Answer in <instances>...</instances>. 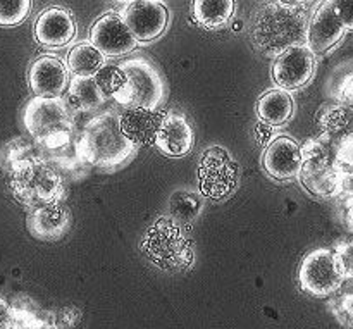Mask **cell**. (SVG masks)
Here are the masks:
<instances>
[{"instance_id": "f546056e", "label": "cell", "mask_w": 353, "mask_h": 329, "mask_svg": "<svg viewBox=\"0 0 353 329\" xmlns=\"http://www.w3.org/2000/svg\"><path fill=\"white\" fill-rule=\"evenodd\" d=\"M331 309H333V314L343 326L350 329L353 328V292L345 293L340 299L331 302Z\"/></svg>"}, {"instance_id": "52a82bcc", "label": "cell", "mask_w": 353, "mask_h": 329, "mask_svg": "<svg viewBox=\"0 0 353 329\" xmlns=\"http://www.w3.org/2000/svg\"><path fill=\"white\" fill-rule=\"evenodd\" d=\"M196 178L200 195L210 200H224L236 190L240 169L233 155L216 145L200 155Z\"/></svg>"}, {"instance_id": "4dcf8cb0", "label": "cell", "mask_w": 353, "mask_h": 329, "mask_svg": "<svg viewBox=\"0 0 353 329\" xmlns=\"http://www.w3.org/2000/svg\"><path fill=\"white\" fill-rule=\"evenodd\" d=\"M331 3L345 30L353 31V0H331Z\"/></svg>"}, {"instance_id": "d590c367", "label": "cell", "mask_w": 353, "mask_h": 329, "mask_svg": "<svg viewBox=\"0 0 353 329\" xmlns=\"http://www.w3.org/2000/svg\"><path fill=\"white\" fill-rule=\"evenodd\" d=\"M352 329H353V328H352Z\"/></svg>"}, {"instance_id": "d4e9b609", "label": "cell", "mask_w": 353, "mask_h": 329, "mask_svg": "<svg viewBox=\"0 0 353 329\" xmlns=\"http://www.w3.org/2000/svg\"><path fill=\"white\" fill-rule=\"evenodd\" d=\"M168 207V216H171L178 223L190 224L200 216V212L203 209V202L199 193L190 192V190H178V192H174L171 195Z\"/></svg>"}, {"instance_id": "ba28073f", "label": "cell", "mask_w": 353, "mask_h": 329, "mask_svg": "<svg viewBox=\"0 0 353 329\" xmlns=\"http://www.w3.org/2000/svg\"><path fill=\"white\" fill-rule=\"evenodd\" d=\"M299 281L303 292L314 297H330L336 293L345 283L338 271L331 248H316L302 261L299 269Z\"/></svg>"}, {"instance_id": "44dd1931", "label": "cell", "mask_w": 353, "mask_h": 329, "mask_svg": "<svg viewBox=\"0 0 353 329\" xmlns=\"http://www.w3.org/2000/svg\"><path fill=\"white\" fill-rule=\"evenodd\" d=\"M317 123L324 140L334 145L338 140L353 133V109L340 102L326 106L321 110Z\"/></svg>"}, {"instance_id": "4fadbf2b", "label": "cell", "mask_w": 353, "mask_h": 329, "mask_svg": "<svg viewBox=\"0 0 353 329\" xmlns=\"http://www.w3.org/2000/svg\"><path fill=\"white\" fill-rule=\"evenodd\" d=\"M264 169L271 178L279 181L299 178L302 169V150L293 138L279 134L269 141L264 152Z\"/></svg>"}, {"instance_id": "2e32d148", "label": "cell", "mask_w": 353, "mask_h": 329, "mask_svg": "<svg viewBox=\"0 0 353 329\" xmlns=\"http://www.w3.org/2000/svg\"><path fill=\"white\" fill-rule=\"evenodd\" d=\"M76 24L71 12L61 7H50L38 16L34 38L45 47H64L74 38Z\"/></svg>"}, {"instance_id": "9a60e30c", "label": "cell", "mask_w": 353, "mask_h": 329, "mask_svg": "<svg viewBox=\"0 0 353 329\" xmlns=\"http://www.w3.org/2000/svg\"><path fill=\"white\" fill-rule=\"evenodd\" d=\"M195 134L192 124L179 114L162 116L154 145L168 157H183L193 148Z\"/></svg>"}, {"instance_id": "e0dca14e", "label": "cell", "mask_w": 353, "mask_h": 329, "mask_svg": "<svg viewBox=\"0 0 353 329\" xmlns=\"http://www.w3.org/2000/svg\"><path fill=\"white\" fill-rule=\"evenodd\" d=\"M71 223L68 207L62 206V202L43 203L40 207L31 209L28 217V228L31 235L40 240H59L65 235Z\"/></svg>"}, {"instance_id": "f1b7e54d", "label": "cell", "mask_w": 353, "mask_h": 329, "mask_svg": "<svg viewBox=\"0 0 353 329\" xmlns=\"http://www.w3.org/2000/svg\"><path fill=\"white\" fill-rule=\"evenodd\" d=\"M333 254L341 276L345 279H353V240L336 245Z\"/></svg>"}, {"instance_id": "603a6c76", "label": "cell", "mask_w": 353, "mask_h": 329, "mask_svg": "<svg viewBox=\"0 0 353 329\" xmlns=\"http://www.w3.org/2000/svg\"><path fill=\"white\" fill-rule=\"evenodd\" d=\"M234 14V0H193V17L207 30L226 26Z\"/></svg>"}, {"instance_id": "277c9868", "label": "cell", "mask_w": 353, "mask_h": 329, "mask_svg": "<svg viewBox=\"0 0 353 329\" xmlns=\"http://www.w3.org/2000/svg\"><path fill=\"white\" fill-rule=\"evenodd\" d=\"M76 143L79 157L99 168L126 164L138 150L121 131L119 114L116 112H103L93 117Z\"/></svg>"}, {"instance_id": "5b68a950", "label": "cell", "mask_w": 353, "mask_h": 329, "mask_svg": "<svg viewBox=\"0 0 353 329\" xmlns=\"http://www.w3.org/2000/svg\"><path fill=\"white\" fill-rule=\"evenodd\" d=\"M123 72L121 88L114 100L124 107H143L157 110L165 100V85L159 69L143 57L128 59L119 64Z\"/></svg>"}, {"instance_id": "8fae6325", "label": "cell", "mask_w": 353, "mask_h": 329, "mask_svg": "<svg viewBox=\"0 0 353 329\" xmlns=\"http://www.w3.org/2000/svg\"><path fill=\"white\" fill-rule=\"evenodd\" d=\"M90 41L110 59L130 54L138 45L121 14H105L97 19L90 30Z\"/></svg>"}, {"instance_id": "5bb4252c", "label": "cell", "mask_w": 353, "mask_h": 329, "mask_svg": "<svg viewBox=\"0 0 353 329\" xmlns=\"http://www.w3.org/2000/svg\"><path fill=\"white\" fill-rule=\"evenodd\" d=\"M28 81L37 97H61L68 90L69 72L59 57L41 55L31 64Z\"/></svg>"}, {"instance_id": "9c48e42d", "label": "cell", "mask_w": 353, "mask_h": 329, "mask_svg": "<svg viewBox=\"0 0 353 329\" xmlns=\"http://www.w3.org/2000/svg\"><path fill=\"white\" fill-rule=\"evenodd\" d=\"M316 72V55L305 43L293 45L274 57L272 78L283 90H299L312 79Z\"/></svg>"}, {"instance_id": "7a4b0ae2", "label": "cell", "mask_w": 353, "mask_h": 329, "mask_svg": "<svg viewBox=\"0 0 353 329\" xmlns=\"http://www.w3.org/2000/svg\"><path fill=\"white\" fill-rule=\"evenodd\" d=\"M141 252L162 271H186L195 262V241L190 224L178 223L171 216L157 217L145 231Z\"/></svg>"}, {"instance_id": "1f68e13d", "label": "cell", "mask_w": 353, "mask_h": 329, "mask_svg": "<svg viewBox=\"0 0 353 329\" xmlns=\"http://www.w3.org/2000/svg\"><path fill=\"white\" fill-rule=\"evenodd\" d=\"M336 99L338 102L343 103V106L353 109V71L343 76L340 83L336 86Z\"/></svg>"}, {"instance_id": "836d02e7", "label": "cell", "mask_w": 353, "mask_h": 329, "mask_svg": "<svg viewBox=\"0 0 353 329\" xmlns=\"http://www.w3.org/2000/svg\"><path fill=\"white\" fill-rule=\"evenodd\" d=\"M281 3H285V6H296L299 7L300 3H305L307 0H279Z\"/></svg>"}, {"instance_id": "ffe728a7", "label": "cell", "mask_w": 353, "mask_h": 329, "mask_svg": "<svg viewBox=\"0 0 353 329\" xmlns=\"http://www.w3.org/2000/svg\"><path fill=\"white\" fill-rule=\"evenodd\" d=\"M293 97L288 90L274 88L265 92L257 102V116L268 126H283L293 116Z\"/></svg>"}, {"instance_id": "83f0119b", "label": "cell", "mask_w": 353, "mask_h": 329, "mask_svg": "<svg viewBox=\"0 0 353 329\" xmlns=\"http://www.w3.org/2000/svg\"><path fill=\"white\" fill-rule=\"evenodd\" d=\"M93 78H95V81L99 83L102 92L105 93V97L107 95L112 97L114 93L121 88V83H123V72H121L119 64L117 66L103 64L102 69H100Z\"/></svg>"}, {"instance_id": "3957f363", "label": "cell", "mask_w": 353, "mask_h": 329, "mask_svg": "<svg viewBox=\"0 0 353 329\" xmlns=\"http://www.w3.org/2000/svg\"><path fill=\"white\" fill-rule=\"evenodd\" d=\"M9 186L17 202L34 209L43 203L62 202L65 195L64 181L50 162L40 157L16 159L7 166Z\"/></svg>"}, {"instance_id": "6da1fadb", "label": "cell", "mask_w": 353, "mask_h": 329, "mask_svg": "<svg viewBox=\"0 0 353 329\" xmlns=\"http://www.w3.org/2000/svg\"><path fill=\"white\" fill-rule=\"evenodd\" d=\"M307 17L300 7L268 3L255 12L250 37L255 48L268 57H276L286 48L305 41Z\"/></svg>"}, {"instance_id": "d6986e66", "label": "cell", "mask_w": 353, "mask_h": 329, "mask_svg": "<svg viewBox=\"0 0 353 329\" xmlns=\"http://www.w3.org/2000/svg\"><path fill=\"white\" fill-rule=\"evenodd\" d=\"M299 178L303 188L317 199H334L345 192V178L333 164L302 168Z\"/></svg>"}, {"instance_id": "d6a6232c", "label": "cell", "mask_w": 353, "mask_h": 329, "mask_svg": "<svg viewBox=\"0 0 353 329\" xmlns=\"http://www.w3.org/2000/svg\"><path fill=\"white\" fill-rule=\"evenodd\" d=\"M12 319V307L6 302V300L0 299V328L6 323Z\"/></svg>"}, {"instance_id": "8992f818", "label": "cell", "mask_w": 353, "mask_h": 329, "mask_svg": "<svg viewBox=\"0 0 353 329\" xmlns=\"http://www.w3.org/2000/svg\"><path fill=\"white\" fill-rule=\"evenodd\" d=\"M23 121L40 147L72 134V117L62 97H33L24 107Z\"/></svg>"}, {"instance_id": "7c38bea8", "label": "cell", "mask_w": 353, "mask_h": 329, "mask_svg": "<svg viewBox=\"0 0 353 329\" xmlns=\"http://www.w3.org/2000/svg\"><path fill=\"white\" fill-rule=\"evenodd\" d=\"M345 26L340 17L334 12L331 0L321 3L319 9L314 12L312 19L307 24L305 45L314 55H321L330 52L334 45L341 41L345 34Z\"/></svg>"}, {"instance_id": "7402d4cb", "label": "cell", "mask_w": 353, "mask_h": 329, "mask_svg": "<svg viewBox=\"0 0 353 329\" xmlns=\"http://www.w3.org/2000/svg\"><path fill=\"white\" fill-rule=\"evenodd\" d=\"M105 93L93 76H74L68 85V100L76 110L90 112L97 110L105 102Z\"/></svg>"}, {"instance_id": "ac0fdd59", "label": "cell", "mask_w": 353, "mask_h": 329, "mask_svg": "<svg viewBox=\"0 0 353 329\" xmlns=\"http://www.w3.org/2000/svg\"><path fill=\"white\" fill-rule=\"evenodd\" d=\"M161 121L162 116L157 110L143 107H126V110L119 114L121 131L137 148L154 145Z\"/></svg>"}, {"instance_id": "cb8c5ba5", "label": "cell", "mask_w": 353, "mask_h": 329, "mask_svg": "<svg viewBox=\"0 0 353 329\" xmlns=\"http://www.w3.org/2000/svg\"><path fill=\"white\" fill-rule=\"evenodd\" d=\"M103 64L105 55L92 41L78 43L68 55V69L74 76H95Z\"/></svg>"}, {"instance_id": "484cf974", "label": "cell", "mask_w": 353, "mask_h": 329, "mask_svg": "<svg viewBox=\"0 0 353 329\" xmlns=\"http://www.w3.org/2000/svg\"><path fill=\"white\" fill-rule=\"evenodd\" d=\"M31 10V0H0V26H17L24 23Z\"/></svg>"}, {"instance_id": "4316f807", "label": "cell", "mask_w": 353, "mask_h": 329, "mask_svg": "<svg viewBox=\"0 0 353 329\" xmlns=\"http://www.w3.org/2000/svg\"><path fill=\"white\" fill-rule=\"evenodd\" d=\"M333 166L345 179L353 176V133L333 145Z\"/></svg>"}, {"instance_id": "e575fe53", "label": "cell", "mask_w": 353, "mask_h": 329, "mask_svg": "<svg viewBox=\"0 0 353 329\" xmlns=\"http://www.w3.org/2000/svg\"><path fill=\"white\" fill-rule=\"evenodd\" d=\"M116 2H126V3H130V2H134V0H116Z\"/></svg>"}, {"instance_id": "30bf717a", "label": "cell", "mask_w": 353, "mask_h": 329, "mask_svg": "<svg viewBox=\"0 0 353 329\" xmlns=\"http://www.w3.org/2000/svg\"><path fill=\"white\" fill-rule=\"evenodd\" d=\"M121 17L138 41H152L161 37L169 23V12L159 0H134L121 12Z\"/></svg>"}]
</instances>
